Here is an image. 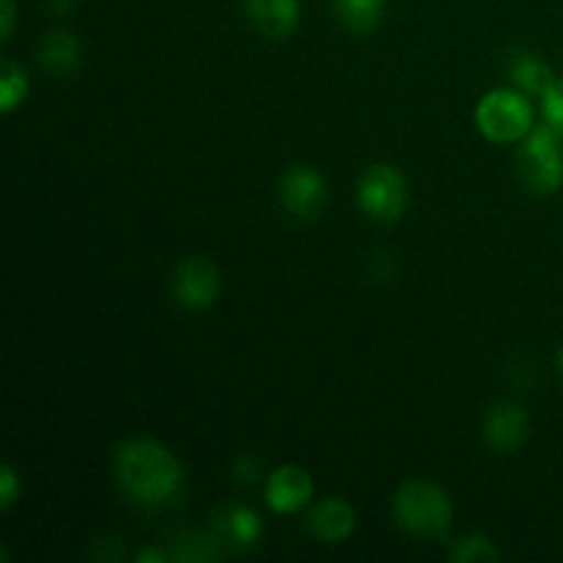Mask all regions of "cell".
<instances>
[{
	"mask_svg": "<svg viewBox=\"0 0 563 563\" xmlns=\"http://www.w3.org/2000/svg\"><path fill=\"white\" fill-rule=\"evenodd\" d=\"M115 478L121 489L141 506H168L179 498L185 471L181 462L163 443L132 438L115 451Z\"/></svg>",
	"mask_w": 563,
	"mask_h": 563,
	"instance_id": "obj_1",
	"label": "cell"
},
{
	"mask_svg": "<svg viewBox=\"0 0 563 563\" xmlns=\"http://www.w3.org/2000/svg\"><path fill=\"white\" fill-rule=\"evenodd\" d=\"M394 517L405 531L423 539H440L449 533L454 520V506L440 484L412 478L394 495Z\"/></svg>",
	"mask_w": 563,
	"mask_h": 563,
	"instance_id": "obj_2",
	"label": "cell"
},
{
	"mask_svg": "<svg viewBox=\"0 0 563 563\" xmlns=\"http://www.w3.org/2000/svg\"><path fill=\"white\" fill-rule=\"evenodd\" d=\"M517 168L528 190L553 196L563 187V135L544 121L537 124L517 152Z\"/></svg>",
	"mask_w": 563,
	"mask_h": 563,
	"instance_id": "obj_3",
	"label": "cell"
},
{
	"mask_svg": "<svg viewBox=\"0 0 563 563\" xmlns=\"http://www.w3.org/2000/svg\"><path fill=\"white\" fill-rule=\"evenodd\" d=\"M476 126L493 143H522L533 130V108L520 88H495L476 104Z\"/></svg>",
	"mask_w": 563,
	"mask_h": 563,
	"instance_id": "obj_4",
	"label": "cell"
},
{
	"mask_svg": "<svg viewBox=\"0 0 563 563\" xmlns=\"http://www.w3.org/2000/svg\"><path fill=\"white\" fill-rule=\"evenodd\" d=\"M357 207L374 223H396L407 209V181L399 168L377 163L357 181Z\"/></svg>",
	"mask_w": 563,
	"mask_h": 563,
	"instance_id": "obj_5",
	"label": "cell"
},
{
	"mask_svg": "<svg viewBox=\"0 0 563 563\" xmlns=\"http://www.w3.org/2000/svg\"><path fill=\"white\" fill-rule=\"evenodd\" d=\"M278 198L286 214L295 220H317L328 207V185L324 176L311 165H291L278 181Z\"/></svg>",
	"mask_w": 563,
	"mask_h": 563,
	"instance_id": "obj_6",
	"label": "cell"
},
{
	"mask_svg": "<svg viewBox=\"0 0 563 563\" xmlns=\"http://www.w3.org/2000/svg\"><path fill=\"white\" fill-rule=\"evenodd\" d=\"M223 278L207 256H187L174 273L176 302L187 311H207L218 302Z\"/></svg>",
	"mask_w": 563,
	"mask_h": 563,
	"instance_id": "obj_7",
	"label": "cell"
},
{
	"mask_svg": "<svg viewBox=\"0 0 563 563\" xmlns=\"http://www.w3.org/2000/svg\"><path fill=\"white\" fill-rule=\"evenodd\" d=\"M264 498L275 515H297L313 504V478L300 465L275 467L264 484Z\"/></svg>",
	"mask_w": 563,
	"mask_h": 563,
	"instance_id": "obj_8",
	"label": "cell"
},
{
	"mask_svg": "<svg viewBox=\"0 0 563 563\" xmlns=\"http://www.w3.org/2000/svg\"><path fill=\"white\" fill-rule=\"evenodd\" d=\"M262 533V517H258L251 506L225 504L212 515V537L218 539L223 550L240 553V550L256 548Z\"/></svg>",
	"mask_w": 563,
	"mask_h": 563,
	"instance_id": "obj_9",
	"label": "cell"
},
{
	"mask_svg": "<svg viewBox=\"0 0 563 563\" xmlns=\"http://www.w3.org/2000/svg\"><path fill=\"white\" fill-rule=\"evenodd\" d=\"M528 429H531V418H528L526 407L517 401H495L484 416V440L493 445L495 451H515L526 443Z\"/></svg>",
	"mask_w": 563,
	"mask_h": 563,
	"instance_id": "obj_10",
	"label": "cell"
},
{
	"mask_svg": "<svg viewBox=\"0 0 563 563\" xmlns=\"http://www.w3.org/2000/svg\"><path fill=\"white\" fill-rule=\"evenodd\" d=\"M357 526V515L344 498H322L308 509V528L319 542L339 544L352 537Z\"/></svg>",
	"mask_w": 563,
	"mask_h": 563,
	"instance_id": "obj_11",
	"label": "cell"
},
{
	"mask_svg": "<svg viewBox=\"0 0 563 563\" xmlns=\"http://www.w3.org/2000/svg\"><path fill=\"white\" fill-rule=\"evenodd\" d=\"M245 14L264 36L286 38L300 22V0H245Z\"/></svg>",
	"mask_w": 563,
	"mask_h": 563,
	"instance_id": "obj_12",
	"label": "cell"
},
{
	"mask_svg": "<svg viewBox=\"0 0 563 563\" xmlns=\"http://www.w3.org/2000/svg\"><path fill=\"white\" fill-rule=\"evenodd\" d=\"M38 64L53 75H71L80 66V42L71 31H49L36 47Z\"/></svg>",
	"mask_w": 563,
	"mask_h": 563,
	"instance_id": "obj_13",
	"label": "cell"
},
{
	"mask_svg": "<svg viewBox=\"0 0 563 563\" xmlns=\"http://www.w3.org/2000/svg\"><path fill=\"white\" fill-rule=\"evenodd\" d=\"M509 75L511 82H515L522 93H528V97H544V93L555 86V80H559L555 71L550 69L539 55L531 53L515 55V58L509 60Z\"/></svg>",
	"mask_w": 563,
	"mask_h": 563,
	"instance_id": "obj_14",
	"label": "cell"
},
{
	"mask_svg": "<svg viewBox=\"0 0 563 563\" xmlns=\"http://www.w3.org/2000/svg\"><path fill=\"white\" fill-rule=\"evenodd\" d=\"M335 16L352 33H372L385 14V0H333Z\"/></svg>",
	"mask_w": 563,
	"mask_h": 563,
	"instance_id": "obj_15",
	"label": "cell"
},
{
	"mask_svg": "<svg viewBox=\"0 0 563 563\" xmlns=\"http://www.w3.org/2000/svg\"><path fill=\"white\" fill-rule=\"evenodd\" d=\"M27 97V75L14 58H3V69H0V110L5 115L14 113Z\"/></svg>",
	"mask_w": 563,
	"mask_h": 563,
	"instance_id": "obj_16",
	"label": "cell"
},
{
	"mask_svg": "<svg viewBox=\"0 0 563 563\" xmlns=\"http://www.w3.org/2000/svg\"><path fill=\"white\" fill-rule=\"evenodd\" d=\"M168 553H170V559H176V561H212L223 553V548H220L218 539L212 537V531L209 533H185V537L174 539V544H170Z\"/></svg>",
	"mask_w": 563,
	"mask_h": 563,
	"instance_id": "obj_17",
	"label": "cell"
},
{
	"mask_svg": "<svg viewBox=\"0 0 563 563\" xmlns=\"http://www.w3.org/2000/svg\"><path fill=\"white\" fill-rule=\"evenodd\" d=\"M451 561L456 563H487V561H500V550L489 542L482 533H471V537H462L451 544Z\"/></svg>",
	"mask_w": 563,
	"mask_h": 563,
	"instance_id": "obj_18",
	"label": "cell"
},
{
	"mask_svg": "<svg viewBox=\"0 0 563 563\" xmlns=\"http://www.w3.org/2000/svg\"><path fill=\"white\" fill-rule=\"evenodd\" d=\"M542 110L544 121H548L559 135H563V77L555 80V86L542 97Z\"/></svg>",
	"mask_w": 563,
	"mask_h": 563,
	"instance_id": "obj_19",
	"label": "cell"
},
{
	"mask_svg": "<svg viewBox=\"0 0 563 563\" xmlns=\"http://www.w3.org/2000/svg\"><path fill=\"white\" fill-rule=\"evenodd\" d=\"M16 498H20V476L11 465H3L0 467V506L11 509Z\"/></svg>",
	"mask_w": 563,
	"mask_h": 563,
	"instance_id": "obj_20",
	"label": "cell"
},
{
	"mask_svg": "<svg viewBox=\"0 0 563 563\" xmlns=\"http://www.w3.org/2000/svg\"><path fill=\"white\" fill-rule=\"evenodd\" d=\"M231 473H234L236 484H253L258 476H262V465H258V460L253 454H240L234 460Z\"/></svg>",
	"mask_w": 563,
	"mask_h": 563,
	"instance_id": "obj_21",
	"label": "cell"
},
{
	"mask_svg": "<svg viewBox=\"0 0 563 563\" xmlns=\"http://www.w3.org/2000/svg\"><path fill=\"white\" fill-rule=\"evenodd\" d=\"M16 22V5L14 0H0V36L11 38Z\"/></svg>",
	"mask_w": 563,
	"mask_h": 563,
	"instance_id": "obj_22",
	"label": "cell"
},
{
	"mask_svg": "<svg viewBox=\"0 0 563 563\" xmlns=\"http://www.w3.org/2000/svg\"><path fill=\"white\" fill-rule=\"evenodd\" d=\"M135 561H137V563H152V561L165 563V561H170V553H168V550H154V548H146V550H141V553L135 555Z\"/></svg>",
	"mask_w": 563,
	"mask_h": 563,
	"instance_id": "obj_23",
	"label": "cell"
},
{
	"mask_svg": "<svg viewBox=\"0 0 563 563\" xmlns=\"http://www.w3.org/2000/svg\"><path fill=\"white\" fill-rule=\"evenodd\" d=\"M49 5H53L55 11H66V9H71V5H75V0H47Z\"/></svg>",
	"mask_w": 563,
	"mask_h": 563,
	"instance_id": "obj_24",
	"label": "cell"
},
{
	"mask_svg": "<svg viewBox=\"0 0 563 563\" xmlns=\"http://www.w3.org/2000/svg\"><path fill=\"white\" fill-rule=\"evenodd\" d=\"M559 374H561V383H563V346H561V352H559Z\"/></svg>",
	"mask_w": 563,
	"mask_h": 563,
	"instance_id": "obj_25",
	"label": "cell"
}]
</instances>
